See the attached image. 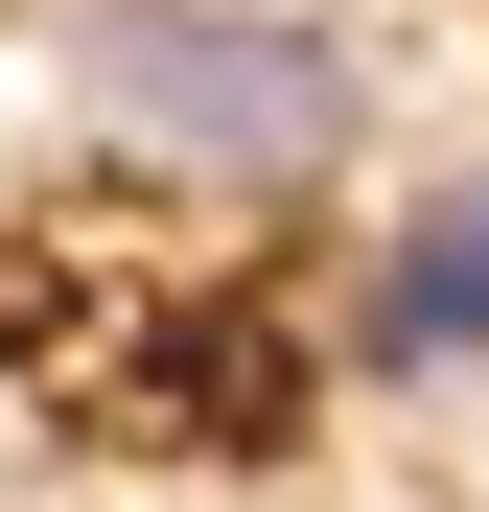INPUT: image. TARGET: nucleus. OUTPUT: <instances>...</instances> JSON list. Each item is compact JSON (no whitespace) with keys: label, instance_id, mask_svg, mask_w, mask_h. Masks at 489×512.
Listing matches in <instances>:
<instances>
[{"label":"nucleus","instance_id":"f257e3e1","mask_svg":"<svg viewBox=\"0 0 489 512\" xmlns=\"http://www.w3.org/2000/svg\"><path fill=\"white\" fill-rule=\"evenodd\" d=\"M47 70L94 94V140L187 163V187H326L350 163V47L280 0H94Z\"/></svg>","mask_w":489,"mask_h":512},{"label":"nucleus","instance_id":"f03ea898","mask_svg":"<svg viewBox=\"0 0 489 512\" xmlns=\"http://www.w3.org/2000/svg\"><path fill=\"white\" fill-rule=\"evenodd\" d=\"M350 350H373V373H466V350H489V187H420V210H396Z\"/></svg>","mask_w":489,"mask_h":512}]
</instances>
